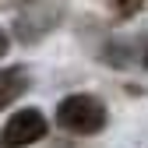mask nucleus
Listing matches in <instances>:
<instances>
[{
	"label": "nucleus",
	"instance_id": "obj_3",
	"mask_svg": "<svg viewBox=\"0 0 148 148\" xmlns=\"http://www.w3.org/2000/svg\"><path fill=\"white\" fill-rule=\"evenodd\" d=\"M28 88V78L21 67H4L0 71V109H7L14 99H21V92Z\"/></svg>",
	"mask_w": 148,
	"mask_h": 148
},
{
	"label": "nucleus",
	"instance_id": "obj_1",
	"mask_svg": "<svg viewBox=\"0 0 148 148\" xmlns=\"http://www.w3.org/2000/svg\"><path fill=\"white\" fill-rule=\"evenodd\" d=\"M57 123L64 127L67 134H99L106 127V106L95 95H67L57 106Z\"/></svg>",
	"mask_w": 148,
	"mask_h": 148
},
{
	"label": "nucleus",
	"instance_id": "obj_4",
	"mask_svg": "<svg viewBox=\"0 0 148 148\" xmlns=\"http://www.w3.org/2000/svg\"><path fill=\"white\" fill-rule=\"evenodd\" d=\"M7 46H11V42H7V32L0 28V57H4V53H7Z\"/></svg>",
	"mask_w": 148,
	"mask_h": 148
},
{
	"label": "nucleus",
	"instance_id": "obj_2",
	"mask_svg": "<svg viewBox=\"0 0 148 148\" xmlns=\"http://www.w3.org/2000/svg\"><path fill=\"white\" fill-rule=\"evenodd\" d=\"M46 134V116L39 113V109H18V113L4 123V131H0V145L4 148H28L35 145Z\"/></svg>",
	"mask_w": 148,
	"mask_h": 148
}]
</instances>
